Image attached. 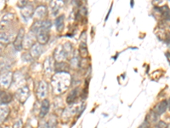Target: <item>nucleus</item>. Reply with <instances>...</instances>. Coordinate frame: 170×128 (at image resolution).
<instances>
[{"instance_id": "1", "label": "nucleus", "mask_w": 170, "mask_h": 128, "mask_svg": "<svg viewBox=\"0 0 170 128\" xmlns=\"http://www.w3.org/2000/svg\"><path fill=\"white\" fill-rule=\"evenodd\" d=\"M51 84L55 92L62 93L70 85V75L68 73H57V74L53 76Z\"/></svg>"}, {"instance_id": "2", "label": "nucleus", "mask_w": 170, "mask_h": 128, "mask_svg": "<svg viewBox=\"0 0 170 128\" xmlns=\"http://www.w3.org/2000/svg\"><path fill=\"white\" fill-rule=\"evenodd\" d=\"M72 52V46L70 43H66L64 45H59L54 52V58L60 62H62L68 57Z\"/></svg>"}, {"instance_id": "3", "label": "nucleus", "mask_w": 170, "mask_h": 128, "mask_svg": "<svg viewBox=\"0 0 170 128\" xmlns=\"http://www.w3.org/2000/svg\"><path fill=\"white\" fill-rule=\"evenodd\" d=\"M15 20V15L12 13H8L2 18L0 22V30H7L9 29L11 24Z\"/></svg>"}, {"instance_id": "4", "label": "nucleus", "mask_w": 170, "mask_h": 128, "mask_svg": "<svg viewBox=\"0 0 170 128\" xmlns=\"http://www.w3.org/2000/svg\"><path fill=\"white\" fill-rule=\"evenodd\" d=\"M24 38H25V29L24 28H20L18 32L17 36L15 40L14 41V46L16 50L20 51L23 49V42H24Z\"/></svg>"}, {"instance_id": "5", "label": "nucleus", "mask_w": 170, "mask_h": 128, "mask_svg": "<svg viewBox=\"0 0 170 128\" xmlns=\"http://www.w3.org/2000/svg\"><path fill=\"white\" fill-rule=\"evenodd\" d=\"M29 94H30L29 88L27 86H23L22 88L18 89L17 92L15 93V97L20 102L24 103L29 97Z\"/></svg>"}, {"instance_id": "6", "label": "nucleus", "mask_w": 170, "mask_h": 128, "mask_svg": "<svg viewBox=\"0 0 170 128\" xmlns=\"http://www.w3.org/2000/svg\"><path fill=\"white\" fill-rule=\"evenodd\" d=\"M13 76L10 72H5L0 75V85L2 87L8 88L12 82Z\"/></svg>"}, {"instance_id": "7", "label": "nucleus", "mask_w": 170, "mask_h": 128, "mask_svg": "<svg viewBox=\"0 0 170 128\" xmlns=\"http://www.w3.org/2000/svg\"><path fill=\"white\" fill-rule=\"evenodd\" d=\"M47 93H48V84L45 81L42 80L39 82L38 89H37V95L38 98L43 99L47 96Z\"/></svg>"}, {"instance_id": "8", "label": "nucleus", "mask_w": 170, "mask_h": 128, "mask_svg": "<svg viewBox=\"0 0 170 128\" xmlns=\"http://www.w3.org/2000/svg\"><path fill=\"white\" fill-rule=\"evenodd\" d=\"M21 12H22V16L26 22L32 17V14L34 13V9H33L32 5L27 4L25 7L21 9Z\"/></svg>"}, {"instance_id": "9", "label": "nucleus", "mask_w": 170, "mask_h": 128, "mask_svg": "<svg viewBox=\"0 0 170 128\" xmlns=\"http://www.w3.org/2000/svg\"><path fill=\"white\" fill-rule=\"evenodd\" d=\"M48 40H49L48 31H45V30H43V29L40 28L39 32L37 34V40L38 41V43L43 45L44 44H46L48 41Z\"/></svg>"}, {"instance_id": "10", "label": "nucleus", "mask_w": 170, "mask_h": 128, "mask_svg": "<svg viewBox=\"0 0 170 128\" xmlns=\"http://www.w3.org/2000/svg\"><path fill=\"white\" fill-rule=\"evenodd\" d=\"M44 52V47L39 43H35L30 49V54L32 57H38Z\"/></svg>"}, {"instance_id": "11", "label": "nucleus", "mask_w": 170, "mask_h": 128, "mask_svg": "<svg viewBox=\"0 0 170 128\" xmlns=\"http://www.w3.org/2000/svg\"><path fill=\"white\" fill-rule=\"evenodd\" d=\"M35 39H37V35L35 33H33L32 32L30 31V33L26 35V40L23 42V46L26 49H31L32 47V45L35 44L34 43Z\"/></svg>"}, {"instance_id": "12", "label": "nucleus", "mask_w": 170, "mask_h": 128, "mask_svg": "<svg viewBox=\"0 0 170 128\" xmlns=\"http://www.w3.org/2000/svg\"><path fill=\"white\" fill-rule=\"evenodd\" d=\"M48 13V9H47V7L45 5H39L37 7V9L34 10V16H35L38 20H40V19H43V18L47 15Z\"/></svg>"}, {"instance_id": "13", "label": "nucleus", "mask_w": 170, "mask_h": 128, "mask_svg": "<svg viewBox=\"0 0 170 128\" xmlns=\"http://www.w3.org/2000/svg\"><path fill=\"white\" fill-rule=\"evenodd\" d=\"M49 108H50V102L48 99H44L41 104V108H40V118H44L45 117L49 111Z\"/></svg>"}, {"instance_id": "14", "label": "nucleus", "mask_w": 170, "mask_h": 128, "mask_svg": "<svg viewBox=\"0 0 170 128\" xmlns=\"http://www.w3.org/2000/svg\"><path fill=\"white\" fill-rule=\"evenodd\" d=\"M44 73L46 74H50L53 72V70L55 69V65L53 62V58L52 57H48L44 63Z\"/></svg>"}, {"instance_id": "15", "label": "nucleus", "mask_w": 170, "mask_h": 128, "mask_svg": "<svg viewBox=\"0 0 170 128\" xmlns=\"http://www.w3.org/2000/svg\"><path fill=\"white\" fill-rule=\"evenodd\" d=\"M167 108H168V102H167V100H163V101H162L157 103L153 111L157 115H160L162 114H163L167 110Z\"/></svg>"}, {"instance_id": "16", "label": "nucleus", "mask_w": 170, "mask_h": 128, "mask_svg": "<svg viewBox=\"0 0 170 128\" xmlns=\"http://www.w3.org/2000/svg\"><path fill=\"white\" fill-rule=\"evenodd\" d=\"M79 94V88H75L66 97V103L67 104H73L75 101L78 99Z\"/></svg>"}, {"instance_id": "17", "label": "nucleus", "mask_w": 170, "mask_h": 128, "mask_svg": "<svg viewBox=\"0 0 170 128\" xmlns=\"http://www.w3.org/2000/svg\"><path fill=\"white\" fill-rule=\"evenodd\" d=\"M55 69L57 73H68L70 70V67L65 62H60L55 65Z\"/></svg>"}, {"instance_id": "18", "label": "nucleus", "mask_w": 170, "mask_h": 128, "mask_svg": "<svg viewBox=\"0 0 170 128\" xmlns=\"http://www.w3.org/2000/svg\"><path fill=\"white\" fill-rule=\"evenodd\" d=\"M11 100H12V96L10 93L0 90V103L1 104H7Z\"/></svg>"}, {"instance_id": "19", "label": "nucleus", "mask_w": 170, "mask_h": 128, "mask_svg": "<svg viewBox=\"0 0 170 128\" xmlns=\"http://www.w3.org/2000/svg\"><path fill=\"white\" fill-rule=\"evenodd\" d=\"M63 5H64V2H61V1H58V2L57 1H53V2L50 3L51 10H52V13L54 16H56Z\"/></svg>"}, {"instance_id": "20", "label": "nucleus", "mask_w": 170, "mask_h": 128, "mask_svg": "<svg viewBox=\"0 0 170 128\" xmlns=\"http://www.w3.org/2000/svg\"><path fill=\"white\" fill-rule=\"evenodd\" d=\"M64 20H65V16L63 15L59 16L55 19V27H56V30L58 32H61L64 29V24H65Z\"/></svg>"}, {"instance_id": "21", "label": "nucleus", "mask_w": 170, "mask_h": 128, "mask_svg": "<svg viewBox=\"0 0 170 128\" xmlns=\"http://www.w3.org/2000/svg\"><path fill=\"white\" fill-rule=\"evenodd\" d=\"M80 45H79V51L80 55L82 57H87L88 55V50H87V44H86V40H80Z\"/></svg>"}, {"instance_id": "22", "label": "nucleus", "mask_w": 170, "mask_h": 128, "mask_svg": "<svg viewBox=\"0 0 170 128\" xmlns=\"http://www.w3.org/2000/svg\"><path fill=\"white\" fill-rule=\"evenodd\" d=\"M9 109L7 107L0 106V124L5 120L7 115H9Z\"/></svg>"}, {"instance_id": "23", "label": "nucleus", "mask_w": 170, "mask_h": 128, "mask_svg": "<svg viewBox=\"0 0 170 128\" xmlns=\"http://www.w3.org/2000/svg\"><path fill=\"white\" fill-rule=\"evenodd\" d=\"M11 40V37L5 32L0 33V44H8Z\"/></svg>"}, {"instance_id": "24", "label": "nucleus", "mask_w": 170, "mask_h": 128, "mask_svg": "<svg viewBox=\"0 0 170 128\" xmlns=\"http://www.w3.org/2000/svg\"><path fill=\"white\" fill-rule=\"evenodd\" d=\"M9 67H10V63H9V61H8L7 59L4 58L0 61V71L5 73V71L8 70Z\"/></svg>"}, {"instance_id": "25", "label": "nucleus", "mask_w": 170, "mask_h": 128, "mask_svg": "<svg viewBox=\"0 0 170 128\" xmlns=\"http://www.w3.org/2000/svg\"><path fill=\"white\" fill-rule=\"evenodd\" d=\"M157 115L154 111H152L150 112L147 116H146V121H148L149 123L151 122H156L157 120Z\"/></svg>"}, {"instance_id": "26", "label": "nucleus", "mask_w": 170, "mask_h": 128, "mask_svg": "<svg viewBox=\"0 0 170 128\" xmlns=\"http://www.w3.org/2000/svg\"><path fill=\"white\" fill-rule=\"evenodd\" d=\"M57 124V119L55 117H52L48 119V121L47 123H45L46 125V128H55Z\"/></svg>"}, {"instance_id": "27", "label": "nucleus", "mask_w": 170, "mask_h": 128, "mask_svg": "<svg viewBox=\"0 0 170 128\" xmlns=\"http://www.w3.org/2000/svg\"><path fill=\"white\" fill-rule=\"evenodd\" d=\"M71 64H72V66L74 67H78L79 66L78 58L77 57L72 58V60H71Z\"/></svg>"}, {"instance_id": "28", "label": "nucleus", "mask_w": 170, "mask_h": 128, "mask_svg": "<svg viewBox=\"0 0 170 128\" xmlns=\"http://www.w3.org/2000/svg\"><path fill=\"white\" fill-rule=\"evenodd\" d=\"M23 126V123H22V119H18L15 123L14 124L13 128H22Z\"/></svg>"}, {"instance_id": "29", "label": "nucleus", "mask_w": 170, "mask_h": 128, "mask_svg": "<svg viewBox=\"0 0 170 128\" xmlns=\"http://www.w3.org/2000/svg\"><path fill=\"white\" fill-rule=\"evenodd\" d=\"M157 128H166L167 126H168V125L166 123H164L163 121H160V122H158V123L157 124Z\"/></svg>"}, {"instance_id": "30", "label": "nucleus", "mask_w": 170, "mask_h": 128, "mask_svg": "<svg viewBox=\"0 0 170 128\" xmlns=\"http://www.w3.org/2000/svg\"><path fill=\"white\" fill-rule=\"evenodd\" d=\"M139 128H150V124H149L148 121L145 120V122H143V123L140 125Z\"/></svg>"}, {"instance_id": "31", "label": "nucleus", "mask_w": 170, "mask_h": 128, "mask_svg": "<svg viewBox=\"0 0 170 128\" xmlns=\"http://www.w3.org/2000/svg\"><path fill=\"white\" fill-rule=\"evenodd\" d=\"M166 57H167V59H168V61L170 64V52H167L166 53Z\"/></svg>"}, {"instance_id": "32", "label": "nucleus", "mask_w": 170, "mask_h": 128, "mask_svg": "<svg viewBox=\"0 0 170 128\" xmlns=\"http://www.w3.org/2000/svg\"><path fill=\"white\" fill-rule=\"evenodd\" d=\"M130 5H131V7H133V6H134V2H133V1H131Z\"/></svg>"}, {"instance_id": "33", "label": "nucleus", "mask_w": 170, "mask_h": 128, "mask_svg": "<svg viewBox=\"0 0 170 128\" xmlns=\"http://www.w3.org/2000/svg\"><path fill=\"white\" fill-rule=\"evenodd\" d=\"M2 50V45H0V50Z\"/></svg>"}]
</instances>
